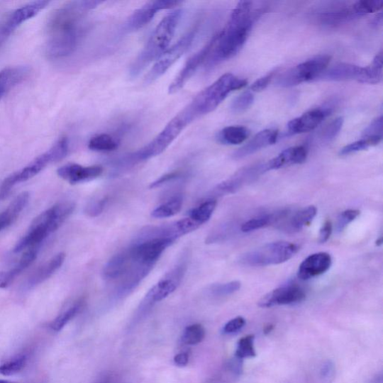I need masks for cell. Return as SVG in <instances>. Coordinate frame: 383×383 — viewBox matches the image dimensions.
<instances>
[{"mask_svg":"<svg viewBox=\"0 0 383 383\" xmlns=\"http://www.w3.org/2000/svg\"><path fill=\"white\" fill-rule=\"evenodd\" d=\"M102 4L101 1H75L55 10L47 24V56L52 60L71 56L83 35L87 12Z\"/></svg>","mask_w":383,"mask_h":383,"instance_id":"cell-1","label":"cell"},{"mask_svg":"<svg viewBox=\"0 0 383 383\" xmlns=\"http://www.w3.org/2000/svg\"><path fill=\"white\" fill-rule=\"evenodd\" d=\"M253 4L241 1L232 11L225 29L216 35L215 43L206 61L207 67L233 58L243 48L256 19L265 11L254 9Z\"/></svg>","mask_w":383,"mask_h":383,"instance_id":"cell-2","label":"cell"},{"mask_svg":"<svg viewBox=\"0 0 383 383\" xmlns=\"http://www.w3.org/2000/svg\"><path fill=\"white\" fill-rule=\"evenodd\" d=\"M182 12V9H176L167 13L158 23L146 45L131 65L129 75L131 78L139 77L147 67L156 62L168 49L181 21Z\"/></svg>","mask_w":383,"mask_h":383,"instance_id":"cell-3","label":"cell"},{"mask_svg":"<svg viewBox=\"0 0 383 383\" xmlns=\"http://www.w3.org/2000/svg\"><path fill=\"white\" fill-rule=\"evenodd\" d=\"M74 208L75 205L72 202H62L40 213L35 218L26 235L18 242L13 252L19 253L43 242L65 223Z\"/></svg>","mask_w":383,"mask_h":383,"instance_id":"cell-4","label":"cell"},{"mask_svg":"<svg viewBox=\"0 0 383 383\" xmlns=\"http://www.w3.org/2000/svg\"><path fill=\"white\" fill-rule=\"evenodd\" d=\"M194 119L184 108L167 125L165 128L145 147L128 155L121 161L124 165L134 164L155 157L164 152L177 138L182 132L193 122Z\"/></svg>","mask_w":383,"mask_h":383,"instance_id":"cell-5","label":"cell"},{"mask_svg":"<svg viewBox=\"0 0 383 383\" xmlns=\"http://www.w3.org/2000/svg\"><path fill=\"white\" fill-rule=\"evenodd\" d=\"M248 81L228 73L196 96L187 106L197 119L220 106L232 91L243 89Z\"/></svg>","mask_w":383,"mask_h":383,"instance_id":"cell-6","label":"cell"},{"mask_svg":"<svg viewBox=\"0 0 383 383\" xmlns=\"http://www.w3.org/2000/svg\"><path fill=\"white\" fill-rule=\"evenodd\" d=\"M68 150L70 143L67 138H62L48 152L36 157L29 165L6 177L0 187V199H5L16 185L33 179L49 164L63 160Z\"/></svg>","mask_w":383,"mask_h":383,"instance_id":"cell-7","label":"cell"},{"mask_svg":"<svg viewBox=\"0 0 383 383\" xmlns=\"http://www.w3.org/2000/svg\"><path fill=\"white\" fill-rule=\"evenodd\" d=\"M299 245L285 241L266 244L241 257V262L251 267H265L284 263L299 251Z\"/></svg>","mask_w":383,"mask_h":383,"instance_id":"cell-8","label":"cell"},{"mask_svg":"<svg viewBox=\"0 0 383 383\" xmlns=\"http://www.w3.org/2000/svg\"><path fill=\"white\" fill-rule=\"evenodd\" d=\"M331 57L321 55L301 63L283 73L277 79V84L283 88L293 87L306 83L319 77L327 70Z\"/></svg>","mask_w":383,"mask_h":383,"instance_id":"cell-9","label":"cell"},{"mask_svg":"<svg viewBox=\"0 0 383 383\" xmlns=\"http://www.w3.org/2000/svg\"><path fill=\"white\" fill-rule=\"evenodd\" d=\"M199 29L197 26L184 34L177 43L168 48L155 62L154 66L145 77V84L150 85L162 75L165 74L170 68L179 60L193 45Z\"/></svg>","mask_w":383,"mask_h":383,"instance_id":"cell-10","label":"cell"},{"mask_svg":"<svg viewBox=\"0 0 383 383\" xmlns=\"http://www.w3.org/2000/svg\"><path fill=\"white\" fill-rule=\"evenodd\" d=\"M49 4L42 0L30 3L12 11L4 20L0 21V48L22 23L36 16Z\"/></svg>","mask_w":383,"mask_h":383,"instance_id":"cell-11","label":"cell"},{"mask_svg":"<svg viewBox=\"0 0 383 383\" xmlns=\"http://www.w3.org/2000/svg\"><path fill=\"white\" fill-rule=\"evenodd\" d=\"M175 240L159 238L145 240L130 250L133 262L154 267L157 260Z\"/></svg>","mask_w":383,"mask_h":383,"instance_id":"cell-12","label":"cell"},{"mask_svg":"<svg viewBox=\"0 0 383 383\" xmlns=\"http://www.w3.org/2000/svg\"><path fill=\"white\" fill-rule=\"evenodd\" d=\"M182 4V2L170 0L148 2L142 8L135 10L128 18L125 26L126 30L128 32L139 30L154 19L157 11L172 9Z\"/></svg>","mask_w":383,"mask_h":383,"instance_id":"cell-13","label":"cell"},{"mask_svg":"<svg viewBox=\"0 0 383 383\" xmlns=\"http://www.w3.org/2000/svg\"><path fill=\"white\" fill-rule=\"evenodd\" d=\"M216 35L201 50L196 52L186 62L182 71L176 76L169 87V94L179 92L187 84V82L198 71L201 65L206 62L215 43Z\"/></svg>","mask_w":383,"mask_h":383,"instance_id":"cell-14","label":"cell"},{"mask_svg":"<svg viewBox=\"0 0 383 383\" xmlns=\"http://www.w3.org/2000/svg\"><path fill=\"white\" fill-rule=\"evenodd\" d=\"M306 293L300 287L289 284L279 287L263 296L258 306L262 308H271L277 306L292 305L303 302Z\"/></svg>","mask_w":383,"mask_h":383,"instance_id":"cell-15","label":"cell"},{"mask_svg":"<svg viewBox=\"0 0 383 383\" xmlns=\"http://www.w3.org/2000/svg\"><path fill=\"white\" fill-rule=\"evenodd\" d=\"M186 272L185 265L176 266L149 291L148 303H157L172 294L180 285Z\"/></svg>","mask_w":383,"mask_h":383,"instance_id":"cell-16","label":"cell"},{"mask_svg":"<svg viewBox=\"0 0 383 383\" xmlns=\"http://www.w3.org/2000/svg\"><path fill=\"white\" fill-rule=\"evenodd\" d=\"M332 263L333 259L329 253L312 254L299 265L297 277L299 279L306 281L321 276L329 270Z\"/></svg>","mask_w":383,"mask_h":383,"instance_id":"cell-17","label":"cell"},{"mask_svg":"<svg viewBox=\"0 0 383 383\" xmlns=\"http://www.w3.org/2000/svg\"><path fill=\"white\" fill-rule=\"evenodd\" d=\"M103 172L100 166L83 167L77 163H68L60 167L57 174L68 183L77 184L98 179Z\"/></svg>","mask_w":383,"mask_h":383,"instance_id":"cell-18","label":"cell"},{"mask_svg":"<svg viewBox=\"0 0 383 383\" xmlns=\"http://www.w3.org/2000/svg\"><path fill=\"white\" fill-rule=\"evenodd\" d=\"M331 113L329 109H311L302 116L292 120L287 125V131L289 135L310 132L317 128Z\"/></svg>","mask_w":383,"mask_h":383,"instance_id":"cell-19","label":"cell"},{"mask_svg":"<svg viewBox=\"0 0 383 383\" xmlns=\"http://www.w3.org/2000/svg\"><path fill=\"white\" fill-rule=\"evenodd\" d=\"M308 150L304 145L292 147L283 150L277 157L270 160L264 166L265 172L277 170L287 167L298 165L306 162Z\"/></svg>","mask_w":383,"mask_h":383,"instance_id":"cell-20","label":"cell"},{"mask_svg":"<svg viewBox=\"0 0 383 383\" xmlns=\"http://www.w3.org/2000/svg\"><path fill=\"white\" fill-rule=\"evenodd\" d=\"M278 134L277 131L271 129L259 132L249 143L239 148L233 155V157L236 160L242 159L274 145L277 142Z\"/></svg>","mask_w":383,"mask_h":383,"instance_id":"cell-21","label":"cell"},{"mask_svg":"<svg viewBox=\"0 0 383 383\" xmlns=\"http://www.w3.org/2000/svg\"><path fill=\"white\" fill-rule=\"evenodd\" d=\"M363 67L347 63L336 65L326 70L318 79L327 81H346L361 79Z\"/></svg>","mask_w":383,"mask_h":383,"instance_id":"cell-22","label":"cell"},{"mask_svg":"<svg viewBox=\"0 0 383 383\" xmlns=\"http://www.w3.org/2000/svg\"><path fill=\"white\" fill-rule=\"evenodd\" d=\"M30 68L26 66L9 67L0 71V100L12 88L28 76Z\"/></svg>","mask_w":383,"mask_h":383,"instance_id":"cell-23","label":"cell"},{"mask_svg":"<svg viewBox=\"0 0 383 383\" xmlns=\"http://www.w3.org/2000/svg\"><path fill=\"white\" fill-rule=\"evenodd\" d=\"M37 255L36 248H30L23 255L15 267L9 271L0 272V289H6L23 270L34 262Z\"/></svg>","mask_w":383,"mask_h":383,"instance_id":"cell-24","label":"cell"},{"mask_svg":"<svg viewBox=\"0 0 383 383\" xmlns=\"http://www.w3.org/2000/svg\"><path fill=\"white\" fill-rule=\"evenodd\" d=\"M131 262L130 250L116 255L105 265L104 277L106 279H116L124 276L129 270Z\"/></svg>","mask_w":383,"mask_h":383,"instance_id":"cell-25","label":"cell"},{"mask_svg":"<svg viewBox=\"0 0 383 383\" xmlns=\"http://www.w3.org/2000/svg\"><path fill=\"white\" fill-rule=\"evenodd\" d=\"M30 200L27 192L21 194L9 205L6 211L0 213V232L15 222Z\"/></svg>","mask_w":383,"mask_h":383,"instance_id":"cell-26","label":"cell"},{"mask_svg":"<svg viewBox=\"0 0 383 383\" xmlns=\"http://www.w3.org/2000/svg\"><path fill=\"white\" fill-rule=\"evenodd\" d=\"M65 259V253H60L50 260L48 262L39 267L30 278L27 286L35 287L43 283L52 277L63 265Z\"/></svg>","mask_w":383,"mask_h":383,"instance_id":"cell-27","label":"cell"},{"mask_svg":"<svg viewBox=\"0 0 383 383\" xmlns=\"http://www.w3.org/2000/svg\"><path fill=\"white\" fill-rule=\"evenodd\" d=\"M318 210L316 207L309 206L295 213L292 217L287 218L284 223V229L289 232H298L309 226L316 216Z\"/></svg>","mask_w":383,"mask_h":383,"instance_id":"cell-28","label":"cell"},{"mask_svg":"<svg viewBox=\"0 0 383 383\" xmlns=\"http://www.w3.org/2000/svg\"><path fill=\"white\" fill-rule=\"evenodd\" d=\"M250 131L243 126H229L223 128L216 135L218 143L227 145H238L248 139Z\"/></svg>","mask_w":383,"mask_h":383,"instance_id":"cell-29","label":"cell"},{"mask_svg":"<svg viewBox=\"0 0 383 383\" xmlns=\"http://www.w3.org/2000/svg\"><path fill=\"white\" fill-rule=\"evenodd\" d=\"M287 213V211H281L253 218L242 225L241 231L244 233H250V232L262 229L282 221Z\"/></svg>","mask_w":383,"mask_h":383,"instance_id":"cell-30","label":"cell"},{"mask_svg":"<svg viewBox=\"0 0 383 383\" xmlns=\"http://www.w3.org/2000/svg\"><path fill=\"white\" fill-rule=\"evenodd\" d=\"M359 17L351 6L348 9L323 13L320 19L321 23L325 25L335 26Z\"/></svg>","mask_w":383,"mask_h":383,"instance_id":"cell-31","label":"cell"},{"mask_svg":"<svg viewBox=\"0 0 383 383\" xmlns=\"http://www.w3.org/2000/svg\"><path fill=\"white\" fill-rule=\"evenodd\" d=\"M382 79V52L378 53L371 65L363 67L362 84H377Z\"/></svg>","mask_w":383,"mask_h":383,"instance_id":"cell-32","label":"cell"},{"mask_svg":"<svg viewBox=\"0 0 383 383\" xmlns=\"http://www.w3.org/2000/svg\"><path fill=\"white\" fill-rule=\"evenodd\" d=\"M119 142L113 135L101 133L93 136L89 142V148L94 152H111L116 150Z\"/></svg>","mask_w":383,"mask_h":383,"instance_id":"cell-33","label":"cell"},{"mask_svg":"<svg viewBox=\"0 0 383 383\" xmlns=\"http://www.w3.org/2000/svg\"><path fill=\"white\" fill-rule=\"evenodd\" d=\"M216 200L204 201L199 207L191 210L188 216L201 227L210 220L216 208Z\"/></svg>","mask_w":383,"mask_h":383,"instance_id":"cell-34","label":"cell"},{"mask_svg":"<svg viewBox=\"0 0 383 383\" xmlns=\"http://www.w3.org/2000/svg\"><path fill=\"white\" fill-rule=\"evenodd\" d=\"M251 170L240 171L229 179L218 184L216 189L220 194H230L235 193L239 189L245 179H249Z\"/></svg>","mask_w":383,"mask_h":383,"instance_id":"cell-35","label":"cell"},{"mask_svg":"<svg viewBox=\"0 0 383 383\" xmlns=\"http://www.w3.org/2000/svg\"><path fill=\"white\" fill-rule=\"evenodd\" d=\"M182 197L175 196L155 209L152 212V216L156 218L172 217L179 213L182 211Z\"/></svg>","mask_w":383,"mask_h":383,"instance_id":"cell-36","label":"cell"},{"mask_svg":"<svg viewBox=\"0 0 383 383\" xmlns=\"http://www.w3.org/2000/svg\"><path fill=\"white\" fill-rule=\"evenodd\" d=\"M28 361L26 354H21L17 357L0 365V374L6 377L13 376L23 370Z\"/></svg>","mask_w":383,"mask_h":383,"instance_id":"cell-37","label":"cell"},{"mask_svg":"<svg viewBox=\"0 0 383 383\" xmlns=\"http://www.w3.org/2000/svg\"><path fill=\"white\" fill-rule=\"evenodd\" d=\"M255 336L246 335L238 340L235 352V357L240 360L254 358L256 357L255 349Z\"/></svg>","mask_w":383,"mask_h":383,"instance_id":"cell-38","label":"cell"},{"mask_svg":"<svg viewBox=\"0 0 383 383\" xmlns=\"http://www.w3.org/2000/svg\"><path fill=\"white\" fill-rule=\"evenodd\" d=\"M382 138H363L357 142L353 143L340 149L339 155L340 156H347L366 150L370 147L377 145Z\"/></svg>","mask_w":383,"mask_h":383,"instance_id":"cell-39","label":"cell"},{"mask_svg":"<svg viewBox=\"0 0 383 383\" xmlns=\"http://www.w3.org/2000/svg\"><path fill=\"white\" fill-rule=\"evenodd\" d=\"M82 307V303L78 302L60 314L50 323L51 330L55 332L61 331L63 328L70 323L79 313Z\"/></svg>","mask_w":383,"mask_h":383,"instance_id":"cell-40","label":"cell"},{"mask_svg":"<svg viewBox=\"0 0 383 383\" xmlns=\"http://www.w3.org/2000/svg\"><path fill=\"white\" fill-rule=\"evenodd\" d=\"M205 337L204 328L201 324H193L187 326L183 333L182 342L186 345H196Z\"/></svg>","mask_w":383,"mask_h":383,"instance_id":"cell-41","label":"cell"},{"mask_svg":"<svg viewBox=\"0 0 383 383\" xmlns=\"http://www.w3.org/2000/svg\"><path fill=\"white\" fill-rule=\"evenodd\" d=\"M352 7L354 11L361 17L367 15V13L381 10L383 7V2L382 0H363V1L354 3Z\"/></svg>","mask_w":383,"mask_h":383,"instance_id":"cell-42","label":"cell"},{"mask_svg":"<svg viewBox=\"0 0 383 383\" xmlns=\"http://www.w3.org/2000/svg\"><path fill=\"white\" fill-rule=\"evenodd\" d=\"M254 100V94L252 92H243L231 103V111L234 113H243L252 105Z\"/></svg>","mask_w":383,"mask_h":383,"instance_id":"cell-43","label":"cell"},{"mask_svg":"<svg viewBox=\"0 0 383 383\" xmlns=\"http://www.w3.org/2000/svg\"><path fill=\"white\" fill-rule=\"evenodd\" d=\"M343 125V118L339 117L333 120L324 128L321 136L323 141L329 143L334 140L340 133Z\"/></svg>","mask_w":383,"mask_h":383,"instance_id":"cell-44","label":"cell"},{"mask_svg":"<svg viewBox=\"0 0 383 383\" xmlns=\"http://www.w3.org/2000/svg\"><path fill=\"white\" fill-rule=\"evenodd\" d=\"M240 287V282L233 281L225 284H214L211 287V292L216 296H227L238 292Z\"/></svg>","mask_w":383,"mask_h":383,"instance_id":"cell-45","label":"cell"},{"mask_svg":"<svg viewBox=\"0 0 383 383\" xmlns=\"http://www.w3.org/2000/svg\"><path fill=\"white\" fill-rule=\"evenodd\" d=\"M360 214V211L355 209H349L342 212L338 217L335 226L337 232L340 233V232L343 231Z\"/></svg>","mask_w":383,"mask_h":383,"instance_id":"cell-46","label":"cell"},{"mask_svg":"<svg viewBox=\"0 0 383 383\" xmlns=\"http://www.w3.org/2000/svg\"><path fill=\"white\" fill-rule=\"evenodd\" d=\"M363 138H382V116L374 120L362 133Z\"/></svg>","mask_w":383,"mask_h":383,"instance_id":"cell-47","label":"cell"},{"mask_svg":"<svg viewBox=\"0 0 383 383\" xmlns=\"http://www.w3.org/2000/svg\"><path fill=\"white\" fill-rule=\"evenodd\" d=\"M107 199L103 197L91 201L86 209V213L91 217L99 216L104 210Z\"/></svg>","mask_w":383,"mask_h":383,"instance_id":"cell-48","label":"cell"},{"mask_svg":"<svg viewBox=\"0 0 383 383\" xmlns=\"http://www.w3.org/2000/svg\"><path fill=\"white\" fill-rule=\"evenodd\" d=\"M245 325L243 317H237L228 321L223 327V332L226 335L235 334L240 331Z\"/></svg>","mask_w":383,"mask_h":383,"instance_id":"cell-49","label":"cell"},{"mask_svg":"<svg viewBox=\"0 0 383 383\" xmlns=\"http://www.w3.org/2000/svg\"><path fill=\"white\" fill-rule=\"evenodd\" d=\"M182 175H183V173L179 171H175V172L166 174L165 175L160 177V179H158L155 182L150 184L149 187L150 189L157 188L160 186H162L163 184L169 183L170 182L180 179V177H182Z\"/></svg>","mask_w":383,"mask_h":383,"instance_id":"cell-50","label":"cell"},{"mask_svg":"<svg viewBox=\"0 0 383 383\" xmlns=\"http://www.w3.org/2000/svg\"><path fill=\"white\" fill-rule=\"evenodd\" d=\"M275 72H270V74L257 79L252 85L251 89L253 91L260 92L264 91L270 84L273 77H274Z\"/></svg>","mask_w":383,"mask_h":383,"instance_id":"cell-51","label":"cell"},{"mask_svg":"<svg viewBox=\"0 0 383 383\" xmlns=\"http://www.w3.org/2000/svg\"><path fill=\"white\" fill-rule=\"evenodd\" d=\"M335 373V365L331 361H327L322 365L321 375L324 381L331 382L334 378Z\"/></svg>","mask_w":383,"mask_h":383,"instance_id":"cell-52","label":"cell"},{"mask_svg":"<svg viewBox=\"0 0 383 383\" xmlns=\"http://www.w3.org/2000/svg\"><path fill=\"white\" fill-rule=\"evenodd\" d=\"M333 232V225L331 221H326L320 231L319 242L324 243L330 239Z\"/></svg>","mask_w":383,"mask_h":383,"instance_id":"cell-53","label":"cell"},{"mask_svg":"<svg viewBox=\"0 0 383 383\" xmlns=\"http://www.w3.org/2000/svg\"><path fill=\"white\" fill-rule=\"evenodd\" d=\"M174 362L176 365L185 367L189 362V355L186 353H182L175 355Z\"/></svg>","mask_w":383,"mask_h":383,"instance_id":"cell-54","label":"cell"},{"mask_svg":"<svg viewBox=\"0 0 383 383\" xmlns=\"http://www.w3.org/2000/svg\"><path fill=\"white\" fill-rule=\"evenodd\" d=\"M98 383H125V382H123L116 376L111 374H109L104 375L102 378H101L100 380L98 382Z\"/></svg>","mask_w":383,"mask_h":383,"instance_id":"cell-55","label":"cell"},{"mask_svg":"<svg viewBox=\"0 0 383 383\" xmlns=\"http://www.w3.org/2000/svg\"><path fill=\"white\" fill-rule=\"evenodd\" d=\"M382 25V13H378L377 16L373 21V26L376 27L381 26Z\"/></svg>","mask_w":383,"mask_h":383,"instance_id":"cell-56","label":"cell"},{"mask_svg":"<svg viewBox=\"0 0 383 383\" xmlns=\"http://www.w3.org/2000/svg\"><path fill=\"white\" fill-rule=\"evenodd\" d=\"M272 330H273V326L272 325H268L265 329V334H269Z\"/></svg>","mask_w":383,"mask_h":383,"instance_id":"cell-57","label":"cell"},{"mask_svg":"<svg viewBox=\"0 0 383 383\" xmlns=\"http://www.w3.org/2000/svg\"><path fill=\"white\" fill-rule=\"evenodd\" d=\"M382 238L380 237L379 239H377L376 244L377 245L379 246L382 245Z\"/></svg>","mask_w":383,"mask_h":383,"instance_id":"cell-58","label":"cell"},{"mask_svg":"<svg viewBox=\"0 0 383 383\" xmlns=\"http://www.w3.org/2000/svg\"><path fill=\"white\" fill-rule=\"evenodd\" d=\"M0 383H16V382H9V381H7V380L0 379Z\"/></svg>","mask_w":383,"mask_h":383,"instance_id":"cell-59","label":"cell"}]
</instances>
